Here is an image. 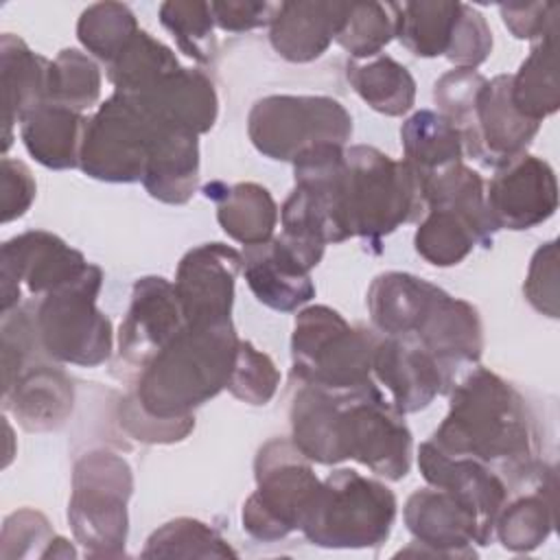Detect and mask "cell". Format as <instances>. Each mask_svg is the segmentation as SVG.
<instances>
[{"instance_id": "6da1fadb", "label": "cell", "mask_w": 560, "mask_h": 560, "mask_svg": "<svg viewBox=\"0 0 560 560\" xmlns=\"http://www.w3.org/2000/svg\"><path fill=\"white\" fill-rule=\"evenodd\" d=\"M291 442L313 464L354 459L374 475L400 481L411 470L413 435L378 385L330 394L298 385L291 407Z\"/></svg>"}, {"instance_id": "7a4b0ae2", "label": "cell", "mask_w": 560, "mask_h": 560, "mask_svg": "<svg viewBox=\"0 0 560 560\" xmlns=\"http://www.w3.org/2000/svg\"><path fill=\"white\" fill-rule=\"evenodd\" d=\"M429 440L448 455L486 464L508 488L540 462V433L529 405L512 383L481 365L448 389V411Z\"/></svg>"}, {"instance_id": "3957f363", "label": "cell", "mask_w": 560, "mask_h": 560, "mask_svg": "<svg viewBox=\"0 0 560 560\" xmlns=\"http://www.w3.org/2000/svg\"><path fill=\"white\" fill-rule=\"evenodd\" d=\"M238 341L232 322L186 324L136 376L138 402L166 420L192 416L228 387Z\"/></svg>"}, {"instance_id": "277c9868", "label": "cell", "mask_w": 560, "mask_h": 560, "mask_svg": "<svg viewBox=\"0 0 560 560\" xmlns=\"http://www.w3.org/2000/svg\"><path fill=\"white\" fill-rule=\"evenodd\" d=\"M381 335L350 326L326 304L298 311L291 332V376L330 394H350L374 387L372 361Z\"/></svg>"}, {"instance_id": "5b68a950", "label": "cell", "mask_w": 560, "mask_h": 560, "mask_svg": "<svg viewBox=\"0 0 560 560\" xmlns=\"http://www.w3.org/2000/svg\"><path fill=\"white\" fill-rule=\"evenodd\" d=\"M346 212L350 234L374 252L381 241L424 212L420 175L405 162L370 144L346 149Z\"/></svg>"}, {"instance_id": "8992f818", "label": "cell", "mask_w": 560, "mask_h": 560, "mask_svg": "<svg viewBox=\"0 0 560 560\" xmlns=\"http://www.w3.org/2000/svg\"><path fill=\"white\" fill-rule=\"evenodd\" d=\"M131 494L133 470L122 455L109 448H94L74 462L68 523L85 556H125Z\"/></svg>"}, {"instance_id": "52a82bcc", "label": "cell", "mask_w": 560, "mask_h": 560, "mask_svg": "<svg viewBox=\"0 0 560 560\" xmlns=\"http://www.w3.org/2000/svg\"><path fill=\"white\" fill-rule=\"evenodd\" d=\"M396 514V494L383 481L337 468L322 481L302 534L324 549L378 547L389 538Z\"/></svg>"}, {"instance_id": "ba28073f", "label": "cell", "mask_w": 560, "mask_h": 560, "mask_svg": "<svg viewBox=\"0 0 560 560\" xmlns=\"http://www.w3.org/2000/svg\"><path fill=\"white\" fill-rule=\"evenodd\" d=\"M256 490L245 499L241 523L247 536L276 542L302 532L322 479L311 462L287 438H271L254 457Z\"/></svg>"}, {"instance_id": "9c48e42d", "label": "cell", "mask_w": 560, "mask_h": 560, "mask_svg": "<svg viewBox=\"0 0 560 560\" xmlns=\"http://www.w3.org/2000/svg\"><path fill=\"white\" fill-rule=\"evenodd\" d=\"M103 287V269L94 262L74 280L52 289L35 304L39 341L57 363L98 368L112 359V319L96 306Z\"/></svg>"}, {"instance_id": "30bf717a", "label": "cell", "mask_w": 560, "mask_h": 560, "mask_svg": "<svg viewBox=\"0 0 560 560\" xmlns=\"http://www.w3.org/2000/svg\"><path fill=\"white\" fill-rule=\"evenodd\" d=\"M247 136L265 158L293 162L298 153L315 144L346 147L352 136V116L332 96L269 94L252 105Z\"/></svg>"}, {"instance_id": "8fae6325", "label": "cell", "mask_w": 560, "mask_h": 560, "mask_svg": "<svg viewBox=\"0 0 560 560\" xmlns=\"http://www.w3.org/2000/svg\"><path fill=\"white\" fill-rule=\"evenodd\" d=\"M158 125L133 96L114 92L88 116L79 151V168L98 182H142Z\"/></svg>"}, {"instance_id": "7c38bea8", "label": "cell", "mask_w": 560, "mask_h": 560, "mask_svg": "<svg viewBox=\"0 0 560 560\" xmlns=\"http://www.w3.org/2000/svg\"><path fill=\"white\" fill-rule=\"evenodd\" d=\"M85 267V256L52 232L31 230L11 236L0 249V313L22 304V289L31 298H44L81 276Z\"/></svg>"}, {"instance_id": "4fadbf2b", "label": "cell", "mask_w": 560, "mask_h": 560, "mask_svg": "<svg viewBox=\"0 0 560 560\" xmlns=\"http://www.w3.org/2000/svg\"><path fill=\"white\" fill-rule=\"evenodd\" d=\"M184 326L186 319L175 284L162 276L138 278L118 328L114 368H120L125 376H138Z\"/></svg>"}, {"instance_id": "5bb4252c", "label": "cell", "mask_w": 560, "mask_h": 560, "mask_svg": "<svg viewBox=\"0 0 560 560\" xmlns=\"http://www.w3.org/2000/svg\"><path fill=\"white\" fill-rule=\"evenodd\" d=\"M402 521L413 536V542L398 553L475 558V545L483 547L490 542L477 514L451 492L435 486L416 490L407 499Z\"/></svg>"}, {"instance_id": "9a60e30c", "label": "cell", "mask_w": 560, "mask_h": 560, "mask_svg": "<svg viewBox=\"0 0 560 560\" xmlns=\"http://www.w3.org/2000/svg\"><path fill=\"white\" fill-rule=\"evenodd\" d=\"M512 74H497L479 90L468 120L459 127L464 151L479 164L497 168L521 153L540 131V122L525 118L512 103Z\"/></svg>"}, {"instance_id": "2e32d148", "label": "cell", "mask_w": 560, "mask_h": 560, "mask_svg": "<svg viewBox=\"0 0 560 560\" xmlns=\"http://www.w3.org/2000/svg\"><path fill=\"white\" fill-rule=\"evenodd\" d=\"M243 271V254L212 241L188 249L175 271V293L186 324L232 322L236 276Z\"/></svg>"}, {"instance_id": "e0dca14e", "label": "cell", "mask_w": 560, "mask_h": 560, "mask_svg": "<svg viewBox=\"0 0 560 560\" xmlns=\"http://www.w3.org/2000/svg\"><path fill=\"white\" fill-rule=\"evenodd\" d=\"M486 206L497 230H529L558 210V182L551 164L521 153L494 168L486 186Z\"/></svg>"}, {"instance_id": "ac0fdd59", "label": "cell", "mask_w": 560, "mask_h": 560, "mask_svg": "<svg viewBox=\"0 0 560 560\" xmlns=\"http://www.w3.org/2000/svg\"><path fill=\"white\" fill-rule=\"evenodd\" d=\"M413 337L438 361L446 392L475 365L483 352V324L479 311L444 289L413 330Z\"/></svg>"}, {"instance_id": "d6986e66", "label": "cell", "mask_w": 560, "mask_h": 560, "mask_svg": "<svg viewBox=\"0 0 560 560\" xmlns=\"http://www.w3.org/2000/svg\"><path fill=\"white\" fill-rule=\"evenodd\" d=\"M372 374L400 413L422 411L438 394H446L438 361L413 335H383L374 350Z\"/></svg>"}, {"instance_id": "ffe728a7", "label": "cell", "mask_w": 560, "mask_h": 560, "mask_svg": "<svg viewBox=\"0 0 560 560\" xmlns=\"http://www.w3.org/2000/svg\"><path fill=\"white\" fill-rule=\"evenodd\" d=\"M556 521V468L538 462V466L525 479L510 488V494L494 521V536L503 549L514 553H529L551 536Z\"/></svg>"}, {"instance_id": "44dd1931", "label": "cell", "mask_w": 560, "mask_h": 560, "mask_svg": "<svg viewBox=\"0 0 560 560\" xmlns=\"http://www.w3.org/2000/svg\"><path fill=\"white\" fill-rule=\"evenodd\" d=\"M418 468L429 486L451 492L470 508L490 540L494 538L497 514L510 494V488L499 472L477 459L448 455L431 440L422 442L418 448Z\"/></svg>"}, {"instance_id": "7402d4cb", "label": "cell", "mask_w": 560, "mask_h": 560, "mask_svg": "<svg viewBox=\"0 0 560 560\" xmlns=\"http://www.w3.org/2000/svg\"><path fill=\"white\" fill-rule=\"evenodd\" d=\"M2 409L13 413L24 431H57L74 409V385L61 363L46 354L2 387Z\"/></svg>"}, {"instance_id": "603a6c76", "label": "cell", "mask_w": 560, "mask_h": 560, "mask_svg": "<svg viewBox=\"0 0 560 560\" xmlns=\"http://www.w3.org/2000/svg\"><path fill=\"white\" fill-rule=\"evenodd\" d=\"M136 103L158 125L192 136L208 133L219 116L214 81L199 68H179L153 88L133 94Z\"/></svg>"}, {"instance_id": "cb8c5ba5", "label": "cell", "mask_w": 560, "mask_h": 560, "mask_svg": "<svg viewBox=\"0 0 560 560\" xmlns=\"http://www.w3.org/2000/svg\"><path fill=\"white\" fill-rule=\"evenodd\" d=\"M348 4L332 0L280 2L269 24L271 48L291 63L319 59L337 37Z\"/></svg>"}, {"instance_id": "d4e9b609", "label": "cell", "mask_w": 560, "mask_h": 560, "mask_svg": "<svg viewBox=\"0 0 560 560\" xmlns=\"http://www.w3.org/2000/svg\"><path fill=\"white\" fill-rule=\"evenodd\" d=\"M243 273L256 300L278 313H293L315 298L311 271L291 256L278 236L245 247Z\"/></svg>"}, {"instance_id": "484cf974", "label": "cell", "mask_w": 560, "mask_h": 560, "mask_svg": "<svg viewBox=\"0 0 560 560\" xmlns=\"http://www.w3.org/2000/svg\"><path fill=\"white\" fill-rule=\"evenodd\" d=\"M48 70L50 59L28 48V44L13 35L0 37V77H2V122L7 153L13 140V127L26 114L48 101Z\"/></svg>"}, {"instance_id": "4316f807", "label": "cell", "mask_w": 560, "mask_h": 560, "mask_svg": "<svg viewBox=\"0 0 560 560\" xmlns=\"http://www.w3.org/2000/svg\"><path fill=\"white\" fill-rule=\"evenodd\" d=\"M144 190L171 206H184L199 186V140L192 133L158 127L142 173Z\"/></svg>"}, {"instance_id": "83f0119b", "label": "cell", "mask_w": 560, "mask_h": 560, "mask_svg": "<svg viewBox=\"0 0 560 560\" xmlns=\"http://www.w3.org/2000/svg\"><path fill=\"white\" fill-rule=\"evenodd\" d=\"M206 199L217 206V221L236 243L252 247L269 243L278 225V206L271 192L256 182L225 184L221 179L203 186Z\"/></svg>"}, {"instance_id": "f1b7e54d", "label": "cell", "mask_w": 560, "mask_h": 560, "mask_svg": "<svg viewBox=\"0 0 560 560\" xmlns=\"http://www.w3.org/2000/svg\"><path fill=\"white\" fill-rule=\"evenodd\" d=\"M440 287L407 271L378 273L368 289V311L374 328L385 337L413 335Z\"/></svg>"}, {"instance_id": "f546056e", "label": "cell", "mask_w": 560, "mask_h": 560, "mask_svg": "<svg viewBox=\"0 0 560 560\" xmlns=\"http://www.w3.org/2000/svg\"><path fill=\"white\" fill-rule=\"evenodd\" d=\"M85 120V114L46 101L22 118L20 138L28 155L42 166L52 171L77 168Z\"/></svg>"}, {"instance_id": "4dcf8cb0", "label": "cell", "mask_w": 560, "mask_h": 560, "mask_svg": "<svg viewBox=\"0 0 560 560\" xmlns=\"http://www.w3.org/2000/svg\"><path fill=\"white\" fill-rule=\"evenodd\" d=\"M494 234L453 206L433 203L424 208V219L413 234L420 258L435 267L459 265L477 245L490 247Z\"/></svg>"}, {"instance_id": "1f68e13d", "label": "cell", "mask_w": 560, "mask_h": 560, "mask_svg": "<svg viewBox=\"0 0 560 560\" xmlns=\"http://www.w3.org/2000/svg\"><path fill=\"white\" fill-rule=\"evenodd\" d=\"M400 144L402 160L420 179L464 162V142L457 127L433 109H418L402 122Z\"/></svg>"}, {"instance_id": "d6a6232c", "label": "cell", "mask_w": 560, "mask_h": 560, "mask_svg": "<svg viewBox=\"0 0 560 560\" xmlns=\"http://www.w3.org/2000/svg\"><path fill=\"white\" fill-rule=\"evenodd\" d=\"M510 94L514 107L529 120L542 122L560 107L558 31L534 42L527 59L512 74Z\"/></svg>"}, {"instance_id": "836d02e7", "label": "cell", "mask_w": 560, "mask_h": 560, "mask_svg": "<svg viewBox=\"0 0 560 560\" xmlns=\"http://www.w3.org/2000/svg\"><path fill=\"white\" fill-rule=\"evenodd\" d=\"M346 77L354 92L383 116H402L416 103V79L389 55L348 61Z\"/></svg>"}, {"instance_id": "e575fe53", "label": "cell", "mask_w": 560, "mask_h": 560, "mask_svg": "<svg viewBox=\"0 0 560 560\" xmlns=\"http://www.w3.org/2000/svg\"><path fill=\"white\" fill-rule=\"evenodd\" d=\"M459 11L462 2L446 0L396 2V37L416 57L446 55Z\"/></svg>"}, {"instance_id": "d590c367", "label": "cell", "mask_w": 560, "mask_h": 560, "mask_svg": "<svg viewBox=\"0 0 560 560\" xmlns=\"http://www.w3.org/2000/svg\"><path fill=\"white\" fill-rule=\"evenodd\" d=\"M179 68L182 66L175 52L142 28L122 48V52L109 66H105L114 92L129 96L153 88Z\"/></svg>"}, {"instance_id": "8d00e7d4", "label": "cell", "mask_w": 560, "mask_h": 560, "mask_svg": "<svg viewBox=\"0 0 560 560\" xmlns=\"http://www.w3.org/2000/svg\"><path fill=\"white\" fill-rule=\"evenodd\" d=\"M140 31L133 11L122 2H94L85 7L77 22L81 46L101 63L109 66Z\"/></svg>"}, {"instance_id": "74e56055", "label": "cell", "mask_w": 560, "mask_h": 560, "mask_svg": "<svg viewBox=\"0 0 560 560\" xmlns=\"http://www.w3.org/2000/svg\"><path fill=\"white\" fill-rule=\"evenodd\" d=\"M142 558H236L238 553L208 523L190 516L160 525L144 542Z\"/></svg>"}, {"instance_id": "f35d334b", "label": "cell", "mask_w": 560, "mask_h": 560, "mask_svg": "<svg viewBox=\"0 0 560 560\" xmlns=\"http://www.w3.org/2000/svg\"><path fill=\"white\" fill-rule=\"evenodd\" d=\"M396 37V2H350L335 42L354 59H372Z\"/></svg>"}, {"instance_id": "ab89813d", "label": "cell", "mask_w": 560, "mask_h": 560, "mask_svg": "<svg viewBox=\"0 0 560 560\" xmlns=\"http://www.w3.org/2000/svg\"><path fill=\"white\" fill-rule=\"evenodd\" d=\"M103 77L96 61L79 48H63L50 61L48 101L85 114L101 98Z\"/></svg>"}, {"instance_id": "60d3db41", "label": "cell", "mask_w": 560, "mask_h": 560, "mask_svg": "<svg viewBox=\"0 0 560 560\" xmlns=\"http://www.w3.org/2000/svg\"><path fill=\"white\" fill-rule=\"evenodd\" d=\"M160 22L175 39L177 48L197 63H212L217 59L214 18L210 2L166 0L160 4Z\"/></svg>"}, {"instance_id": "b9f144b4", "label": "cell", "mask_w": 560, "mask_h": 560, "mask_svg": "<svg viewBox=\"0 0 560 560\" xmlns=\"http://www.w3.org/2000/svg\"><path fill=\"white\" fill-rule=\"evenodd\" d=\"M280 385V372L273 359L258 350L252 341L241 339L232 365V374L228 381V392L254 407L267 405Z\"/></svg>"}, {"instance_id": "7bdbcfd3", "label": "cell", "mask_w": 560, "mask_h": 560, "mask_svg": "<svg viewBox=\"0 0 560 560\" xmlns=\"http://www.w3.org/2000/svg\"><path fill=\"white\" fill-rule=\"evenodd\" d=\"M55 536L57 534L50 521L42 512L33 508H20L4 518L0 536V558H44Z\"/></svg>"}, {"instance_id": "ee69618b", "label": "cell", "mask_w": 560, "mask_h": 560, "mask_svg": "<svg viewBox=\"0 0 560 560\" xmlns=\"http://www.w3.org/2000/svg\"><path fill=\"white\" fill-rule=\"evenodd\" d=\"M118 418L122 429L144 444H173L188 438L195 429V416H184L175 420L151 416L138 402L133 389L118 402Z\"/></svg>"}, {"instance_id": "f6af8a7d", "label": "cell", "mask_w": 560, "mask_h": 560, "mask_svg": "<svg viewBox=\"0 0 560 560\" xmlns=\"http://www.w3.org/2000/svg\"><path fill=\"white\" fill-rule=\"evenodd\" d=\"M486 77L472 68H453L444 72L433 85V101L438 112L446 116L459 131L468 120L479 90L486 85Z\"/></svg>"}, {"instance_id": "bcb514c9", "label": "cell", "mask_w": 560, "mask_h": 560, "mask_svg": "<svg viewBox=\"0 0 560 560\" xmlns=\"http://www.w3.org/2000/svg\"><path fill=\"white\" fill-rule=\"evenodd\" d=\"M492 52V31L488 20L470 4L462 2V11L457 18V26L446 50V59L455 63V68H472L481 66Z\"/></svg>"}, {"instance_id": "7dc6e473", "label": "cell", "mask_w": 560, "mask_h": 560, "mask_svg": "<svg viewBox=\"0 0 560 560\" xmlns=\"http://www.w3.org/2000/svg\"><path fill=\"white\" fill-rule=\"evenodd\" d=\"M523 293L534 311L558 319V302H560V287H558V241H547L540 245L527 269V278L523 284Z\"/></svg>"}, {"instance_id": "c3c4849f", "label": "cell", "mask_w": 560, "mask_h": 560, "mask_svg": "<svg viewBox=\"0 0 560 560\" xmlns=\"http://www.w3.org/2000/svg\"><path fill=\"white\" fill-rule=\"evenodd\" d=\"M505 28L516 39L538 42L551 31H558V2H505L499 4Z\"/></svg>"}, {"instance_id": "681fc988", "label": "cell", "mask_w": 560, "mask_h": 560, "mask_svg": "<svg viewBox=\"0 0 560 560\" xmlns=\"http://www.w3.org/2000/svg\"><path fill=\"white\" fill-rule=\"evenodd\" d=\"M37 184L31 168L15 160L2 158L0 160V210L2 223H11L26 214L31 203L35 201Z\"/></svg>"}, {"instance_id": "f907efd6", "label": "cell", "mask_w": 560, "mask_h": 560, "mask_svg": "<svg viewBox=\"0 0 560 560\" xmlns=\"http://www.w3.org/2000/svg\"><path fill=\"white\" fill-rule=\"evenodd\" d=\"M278 4L252 2V0H219L210 2L214 26L228 33H245L260 26H269Z\"/></svg>"}]
</instances>
